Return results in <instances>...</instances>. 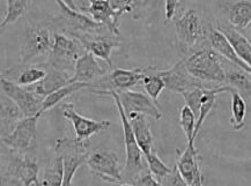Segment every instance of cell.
Listing matches in <instances>:
<instances>
[{
	"mask_svg": "<svg viewBox=\"0 0 251 186\" xmlns=\"http://www.w3.org/2000/svg\"><path fill=\"white\" fill-rule=\"evenodd\" d=\"M183 60L185 70L197 81L225 86L226 70L220 57L211 47H201L196 50Z\"/></svg>",
	"mask_w": 251,
	"mask_h": 186,
	"instance_id": "cell-1",
	"label": "cell"
},
{
	"mask_svg": "<svg viewBox=\"0 0 251 186\" xmlns=\"http://www.w3.org/2000/svg\"><path fill=\"white\" fill-rule=\"evenodd\" d=\"M93 94L95 95H104L110 96L114 98L116 107H117L118 114L121 117V124L122 130H123L124 134V145L125 149H126V160H125V175L128 179H132L134 176L139 175L143 172V153L139 149L137 145L136 138H134L133 131L128 121V118L125 115V111L123 107H122L120 98H118L117 93L114 89H105V91H99V89H91Z\"/></svg>",
	"mask_w": 251,
	"mask_h": 186,
	"instance_id": "cell-2",
	"label": "cell"
},
{
	"mask_svg": "<svg viewBox=\"0 0 251 186\" xmlns=\"http://www.w3.org/2000/svg\"><path fill=\"white\" fill-rule=\"evenodd\" d=\"M85 51L82 43L76 37L56 33L49 52V65L66 72V70L75 69V62Z\"/></svg>",
	"mask_w": 251,
	"mask_h": 186,
	"instance_id": "cell-3",
	"label": "cell"
},
{
	"mask_svg": "<svg viewBox=\"0 0 251 186\" xmlns=\"http://www.w3.org/2000/svg\"><path fill=\"white\" fill-rule=\"evenodd\" d=\"M41 115L24 117L18 121L7 137L2 138L1 143L13 153L25 155L35 148L37 138V124Z\"/></svg>",
	"mask_w": 251,
	"mask_h": 186,
	"instance_id": "cell-4",
	"label": "cell"
},
{
	"mask_svg": "<svg viewBox=\"0 0 251 186\" xmlns=\"http://www.w3.org/2000/svg\"><path fill=\"white\" fill-rule=\"evenodd\" d=\"M52 46L51 35L48 28L33 21L25 22V42L21 50V63L24 66L37 57L49 54Z\"/></svg>",
	"mask_w": 251,
	"mask_h": 186,
	"instance_id": "cell-5",
	"label": "cell"
},
{
	"mask_svg": "<svg viewBox=\"0 0 251 186\" xmlns=\"http://www.w3.org/2000/svg\"><path fill=\"white\" fill-rule=\"evenodd\" d=\"M174 24L179 44L185 51L195 49L207 36L201 14L196 9H186L176 19Z\"/></svg>",
	"mask_w": 251,
	"mask_h": 186,
	"instance_id": "cell-6",
	"label": "cell"
},
{
	"mask_svg": "<svg viewBox=\"0 0 251 186\" xmlns=\"http://www.w3.org/2000/svg\"><path fill=\"white\" fill-rule=\"evenodd\" d=\"M86 164L91 169L93 175L109 183H120L123 181V176L120 168L118 155L111 150L100 148L88 154Z\"/></svg>",
	"mask_w": 251,
	"mask_h": 186,
	"instance_id": "cell-7",
	"label": "cell"
},
{
	"mask_svg": "<svg viewBox=\"0 0 251 186\" xmlns=\"http://www.w3.org/2000/svg\"><path fill=\"white\" fill-rule=\"evenodd\" d=\"M0 87H1L5 96H7L19 108L22 116L31 117L35 115H41L40 109L43 98L37 96L34 92L27 91L22 86H19L18 83L8 80L6 76H2L0 79Z\"/></svg>",
	"mask_w": 251,
	"mask_h": 186,
	"instance_id": "cell-8",
	"label": "cell"
},
{
	"mask_svg": "<svg viewBox=\"0 0 251 186\" xmlns=\"http://www.w3.org/2000/svg\"><path fill=\"white\" fill-rule=\"evenodd\" d=\"M117 95L126 116L131 114H140L155 120H160L163 117V112L159 105L147 94L133 92L130 89V91L118 92Z\"/></svg>",
	"mask_w": 251,
	"mask_h": 186,
	"instance_id": "cell-9",
	"label": "cell"
},
{
	"mask_svg": "<svg viewBox=\"0 0 251 186\" xmlns=\"http://www.w3.org/2000/svg\"><path fill=\"white\" fill-rule=\"evenodd\" d=\"M63 116L73 125L75 132V141L79 143L89 142V138L110 127V121H96L81 116L75 111V105L67 103L63 105Z\"/></svg>",
	"mask_w": 251,
	"mask_h": 186,
	"instance_id": "cell-10",
	"label": "cell"
},
{
	"mask_svg": "<svg viewBox=\"0 0 251 186\" xmlns=\"http://www.w3.org/2000/svg\"><path fill=\"white\" fill-rule=\"evenodd\" d=\"M146 69L125 70L121 67H116L109 75H105L102 80L95 83V87L92 89H99V91H105V89H114L115 92L130 91L134 86L141 82V80L146 74Z\"/></svg>",
	"mask_w": 251,
	"mask_h": 186,
	"instance_id": "cell-11",
	"label": "cell"
},
{
	"mask_svg": "<svg viewBox=\"0 0 251 186\" xmlns=\"http://www.w3.org/2000/svg\"><path fill=\"white\" fill-rule=\"evenodd\" d=\"M56 2L60 9V19L63 20L64 24L72 31L75 37L80 36V35L95 34L107 29L104 25L95 22L85 13L70 8L62 0H56Z\"/></svg>",
	"mask_w": 251,
	"mask_h": 186,
	"instance_id": "cell-12",
	"label": "cell"
},
{
	"mask_svg": "<svg viewBox=\"0 0 251 186\" xmlns=\"http://www.w3.org/2000/svg\"><path fill=\"white\" fill-rule=\"evenodd\" d=\"M6 172L13 181L19 183L20 186H28L31 183L38 181L37 161L35 157L29 156L28 154L21 155L12 152Z\"/></svg>",
	"mask_w": 251,
	"mask_h": 186,
	"instance_id": "cell-13",
	"label": "cell"
},
{
	"mask_svg": "<svg viewBox=\"0 0 251 186\" xmlns=\"http://www.w3.org/2000/svg\"><path fill=\"white\" fill-rule=\"evenodd\" d=\"M159 75L165 82V87L177 94H184L185 92L196 87L205 86L204 83L197 81L189 74L184 67V60H179L169 70L159 72Z\"/></svg>",
	"mask_w": 251,
	"mask_h": 186,
	"instance_id": "cell-14",
	"label": "cell"
},
{
	"mask_svg": "<svg viewBox=\"0 0 251 186\" xmlns=\"http://www.w3.org/2000/svg\"><path fill=\"white\" fill-rule=\"evenodd\" d=\"M111 36H115V35H111ZM111 36H105L102 30L95 34L80 35V36H76V38L81 42L87 52L93 54L95 58L104 60L109 66H112L111 54L117 46V42Z\"/></svg>",
	"mask_w": 251,
	"mask_h": 186,
	"instance_id": "cell-15",
	"label": "cell"
},
{
	"mask_svg": "<svg viewBox=\"0 0 251 186\" xmlns=\"http://www.w3.org/2000/svg\"><path fill=\"white\" fill-rule=\"evenodd\" d=\"M107 75V70L99 65L98 60L93 54L85 51L75 64V74L71 82H83L95 85Z\"/></svg>",
	"mask_w": 251,
	"mask_h": 186,
	"instance_id": "cell-16",
	"label": "cell"
},
{
	"mask_svg": "<svg viewBox=\"0 0 251 186\" xmlns=\"http://www.w3.org/2000/svg\"><path fill=\"white\" fill-rule=\"evenodd\" d=\"M207 40L211 49L213 50L220 58L226 59L230 64H233V65L240 67V69H242L248 73H251L250 65H248V64L242 62V60L237 57V54L235 53V51L233 47H231L229 42L227 41V38L224 36V34L221 33L220 30H218L217 28L212 27L211 25L210 30H208L207 33Z\"/></svg>",
	"mask_w": 251,
	"mask_h": 186,
	"instance_id": "cell-17",
	"label": "cell"
},
{
	"mask_svg": "<svg viewBox=\"0 0 251 186\" xmlns=\"http://www.w3.org/2000/svg\"><path fill=\"white\" fill-rule=\"evenodd\" d=\"M87 1L89 2V5L83 12H86L88 17L92 18L95 22L104 25L109 33L118 36L120 35L118 23H120L121 18H118L111 11L107 0H87Z\"/></svg>",
	"mask_w": 251,
	"mask_h": 186,
	"instance_id": "cell-18",
	"label": "cell"
},
{
	"mask_svg": "<svg viewBox=\"0 0 251 186\" xmlns=\"http://www.w3.org/2000/svg\"><path fill=\"white\" fill-rule=\"evenodd\" d=\"M128 121L133 131L134 138H136L137 145L143 153V155H147L154 150V137L151 131L150 123L146 117L140 114H131L127 116Z\"/></svg>",
	"mask_w": 251,
	"mask_h": 186,
	"instance_id": "cell-19",
	"label": "cell"
},
{
	"mask_svg": "<svg viewBox=\"0 0 251 186\" xmlns=\"http://www.w3.org/2000/svg\"><path fill=\"white\" fill-rule=\"evenodd\" d=\"M47 73L44 78L40 82L36 83V87L34 89V93L41 98H44L46 96L52 94L57 89L64 87L67 83H71V78L69 73L65 70L54 69L52 66H48L46 69Z\"/></svg>",
	"mask_w": 251,
	"mask_h": 186,
	"instance_id": "cell-20",
	"label": "cell"
},
{
	"mask_svg": "<svg viewBox=\"0 0 251 186\" xmlns=\"http://www.w3.org/2000/svg\"><path fill=\"white\" fill-rule=\"evenodd\" d=\"M176 166L178 169L179 174L184 178V181L188 183V185L191 184L194 178L201 172L199 155L197 149L195 148V142H188V146H186L184 152H182L181 154L178 153Z\"/></svg>",
	"mask_w": 251,
	"mask_h": 186,
	"instance_id": "cell-21",
	"label": "cell"
},
{
	"mask_svg": "<svg viewBox=\"0 0 251 186\" xmlns=\"http://www.w3.org/2000/svg\"><path fill=\"white\" fill-rule=\"evenodd\" d=\"M224 34L229 44L233 47L237 57L248 65L251 66V44L250 41L243 36L239 30L227 23H220L217 28Z\"/></svg>",
	"mask_w": 251,
	"mask_h": 186,
	"instance_id": "cell-22",
	"label": "cell"
},
{
	"mask_svg": "<svg viewBox=\"0 0 251 186\" xmlns=\"http://www.w3.org/2000/svg\"><path fill=\"white\" fill-rule=\"evenodd\" d=\"M22 118L17 105L7 96H0V140L8 136Z\"/></svg>",
	"mask_w": 251,
	"mask_h": 186,
	"instance_id": "cell-23",
	"label": "cell"
},
{
	"mask_svg": "<svg viewBox=\"0 0 251 186\" xmlns=\"http://www.w3.org/2000/svg\"><path fill=\"white\" fill-rule=\"evenodd\" d=\"M233 92L235 91H233L230 87H228V86H219V87H213V88L206 87L204 95H202L201 101L198 118L196 119L194 134H192V139H194V141L196 140V138H197L199 131H201V128L202 126V124H204V121L206 120V118L208 117V115H210L212 109H213L218 94H221V93H233Z\"/></svg>",
	"mask_w": 251,
	"mask_h": 186,
	"instance_id": "cell-24",
	"label": "cell"
},
{
	"mask_svg": "<svg viewBox=\"0 0 251 186\" xmlns=\"http://www.w3.org/2000/svg\"><path fill=\"white\" fill-rule=\"evenodd\" d=\"M228 24L236 30H244L251 22V2L250 0H239L227 7Z\"/></svg>",
	"mask_w": 251,
	"mask_h": 186,
	"instance_id": "cell-25",
	"label": "cell"
},
{
	"mask_svg": "<svg viewBox=\"0 0 251 186\" xmlns=\"http://www.w3.org/2000/svg\"><path fill=\"white\" fill-rule=\"evenodd\" d=\"M85 88H94V85H91V83H83V82H71L67 83L66 86L64 87L57 89L56 92H53L52 94L46 96L42 101L41 104V109H40V114H44L47 110H50L56 107L57 104H59L60 102L64 101L66 97H69L75 93L81 91V89Z\"/></svg>",
	"mask_w": 251,
	"mask_h": 186,
	"instance_id": "cell-26",
	"label": "cell"
},
{
	"mask_svg": "<svg viewBox=\"0 0 251 186\" xmlns=\"http://www.w3.org/2000/svg\"><path fill=\"white\" fill-rule=\"evenodd\" d=\"M226 73V81H225V86H228L233 91L240 93L241 95L247 94L248 96L251 93V81H250V74L246 70H243L240 67L233 65V69H229L228 70H225Z\"/></svg>",
	"mask_w": 251,
	"mask_h": 186,
	"instance_id": "cell-27",
	"label": "cell"
},
{
	"mask_svg": "<svg viewBox=\"0 0 251 186\" xmlns=\"http://www.w3.org/2000/svg\"><path fill=\"white\" fill-rule=\"evenodd\" d=\"M31 4H33V0H7L5 18L0 23V36L9 24L14 23L19 19L24 17L30 9Z\"/></svg>",
	"mask_w": 251,
	"mask_h": 186,
	"instance_id": "cell-28",
	"label": "cell"
},
{
	"mask_svg": "<svg viewBox=\"0 0 251 186\" xmlns=\"http://www.w3.org/2000/svg\"><path fill=\"white\" fill-rule=\"evenodd\" d=\"M247 101L240 93H231V118L230 124L235 131L243 130L246 126Z\"/></svg>",
	"mask_w": 251,
	"mask_h": 186,
	"instance_id": "cell-29",
	"label": "cell"
},
{
	"mask_svg": "<svg viewBox=\"0 0 251 186\" xmlns=\"http://www.w3.org/2000/svg\"><path fill=\"white\" fill-rule=\"evenodd\" d=\"M141 83H143L145 91H146V94L157 103V98L160 97L161 93L166 87L165 82L159 75V72H156L155 67H147V72L143 80H141Z\"/></svg>",
	"mask_w": 251,
	"mask_h": 186,
	"instance_id": "cell-30",
	"label": "cell"
},
{
	"mask_svg": "<svg viewBox=\"0 0 251 186\" xmlns=\"http://www.w3.org/2000/svg\"><path fill=\"white\" fill-rule=\"evenodd\" d=\"M64 178L63 159L60 155H57L56 160L50 168L44 171L43 178L40 181L44 186H62Z\"/></svg>",
	"mask_w": 251,
	"mask_h": 186,
	"instance_id": "cell-31",
	"label": "cell"
},
{
	"mask_svg": "<svg viewBox=\"0 0 251 186\" xmlns=\"http://www.w3.org/2000/svg\"><path fill=\"white\" fill-rule=\"evenodd\" d=\"M47 70L43 67H37V66H31L25 69L17 78V83L19 86H30L35 85V83L40 82L42 79L46 75Z\"/></svg>",
	"mask_w": 251,
	"mask_h": 186,
	"instance_id": "cell-32",
	"label": "cell"
},
{
	"mask_svg": "<svg viewBox=\"0 0 251 186\" xmlns=\"http://www.w3.org/2000/svg\"><path fill=\"white\" fill-rule=\"evenodd\" d=\"M145 160H146L147 165H149V171L159 182L170 171L169 166L166 165V163L157 156V154L154 150L145 155Z\"/></svg>",
	"mask_w": 251,
	"mask_h": 186,
	"instance_id": "cell-33",
	"label": "cell"
},
{
	"mask_svg": "<svg viewBox=\"0 0 251 186\" xmlns=\"http://www.w3.org/2000/svg\"><path fill=\"white\" fill-rule=\"evenodd\" d=\"M195 125H196V117L188 105H184L181 109V114H179V126L182 127L183 132H184L186 140L188 142H195L192 139V134L195 131Z\"/></svg>",
	"mask_w": 251,
	"mask_h": 186,
	"instance_id": "cell-34",
	"label": "cell"
},
{
	"mask_svg": "<svg viewBox=\"0 0 251 186\" xmlns=\"http://www.w3.org/2000/svg\"><path fill=\"white\" fill-rule=\"evenodd\" d=\"M206 87L205 86H201V87H196L190 89V91L185 92L184 94H182L183 97L185 99V105L191 109L192 112H194L196 119L198 118V114H199V107H201V101L202 95H204Z\"/></svg>",
	"mask_w": 251,
	"mask_h": 186,
	"instance_id": "cell-35",
	"label": "cell"
},
{
	"mask_svg": "<svg viewBox=\"0 0 251 186\" xmlns=\"http://www.w3.org/2000/svg\"><path fill=\"white\" fill-rule=\"evenodd\" d=\"M160 183L163 186H189L182 175L179 174L176 165L174 168H170V171L161 179Z\"/></svg>",
	"mask_w": 251,
	"mask_h": 186,
	"instance_id": "cell-36",
	"label": "cell"
},
{
	"mask_svg": "<svg viewBox=\"0 0 251 186\" xmlns=\"http://www.w3.org/2000/svg\"><path fill=\"white\" fill-rule=\"evenodd\" d=\"M107 2L118 18L133 11V0H107Z\"/></svg>",
	"mask_w": 251,
	"mask_h": 186,
	"instance_id": "cell-37",
	"label": "cell"
},
{
	"mask_svg": "<svg viewBox=\"0 0 251 186\" xmlns=\"http://www.w3.org/2000/svg\"><path fill=\"white\" fill-rule=\"evenodd\" d=\"M131 184L133 186H163L151 172H140L131 179Z\"/></svg>",
	"mask_w": 251,
	"mask_h": 186,
	"instance_id": "cell-38",
	"label": "cell"
},
{
	"mask_svg": "<svg viewBox=\"0 0 251 186\" xmlns=\"http://www.w3.org/2000/svg\"><path fill=\"white\" fill-rule=\"evenodd\" d=\"M179 1H181V0H165L166 22L170 21L174 17H175Z\"/></svg>",
	"mask_w": 251,
	"mask_h": 186,
	"instance_id": "cell-39",
	"label": "cell"
},
{
	"mask_svg": "<svg viewBox=\"0 0 251 186\" xmlns=\"http://www.w3.org/2000/svg\"><path fill=\"white\" fill-rule=\"evenodd\" d=\"M0 186H20V184L13 181L7 175V172H4L2 169L0 168Z\"/></svg>",
	"mask_w": 251,
	"mask_h": 186,
	"instance_id": "cell-40",
	"label": "cell"
},
{
	"mask_svg": "<svg viewBox=\"0 0 251 186\" xmlns=\"http://www.w3.org/2000/svg\"><path fill=\"white\" fill-rule=\"evenodd\" d=\"M189 186H204V177H202L201 175V171L199 172V174L196 176L194 178V181L191 182V184Z\"/></svg>",
	"mask_w": 251,
	"mask_h": 186,
	"instance_id": "cell-41",
	"label": "cell"
},
{
	"mask_svg": "<svg viewBox=\"0 0 251 186\" xmlns=\"http://www.w3.org/2000/svg\"><path fill=\"white\" fill-rule=\"evenodd\" d=\"M62 1H63L64 4H65L66 6H69L70 8H72V9H76V11H79V9H78V6H76V4H75V0H62Z\"/></svg>",
	"mask_w": 251,
	"mask_h": 186,
	"instance_id": "cell-42",
	"label": "cell"
},
{
	"mask_svg": "<svg viewBox=\"0 0 251 186\" xmlns=\"http://www.w3.org/2000/svg\"><path fill=\"white\" fill-rule=\"evenodd\" d=\"M28 186H44V185L42 184V183H41L40 181H36V182L31 183V184H30V185H28Z\"/></svg>",
	"mask_w": 251,
	"mask_h": 186,
	"instance_id": "cell-43",
	"label": "cell"
},
{
	"mask_svg": "<svg viewBox=\"0 0 251 186\" xmlns=\"http://www.w3.org/2000/svg\"><path fill=\"white\" fill-rule=\"evenodd\" d=\"M120 186H133L132 184H130V183H125V184H122Z\"/></svg>",
	"mask_w": 251,
	"mask_h": 186,
	"instance_id": "cell-44",
	"label": "cell"
},
{
	"mask_svg": "<svg viewBox=\"0 0 251 186\" xmlns=\"http://www.w3.org/2000/svg\"><path fill=\"white\" fill-rule=\"evenodd\" d=\"M2 76H5V75H2V74H1V73H0V79H1V78H2Z\"/></svg>",
	"mask_w": 251,
	"mask_h": 186,
	"instance_id": "cell-45",
	"label": "cell"
}]
</instances>
